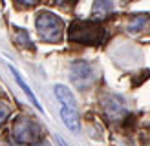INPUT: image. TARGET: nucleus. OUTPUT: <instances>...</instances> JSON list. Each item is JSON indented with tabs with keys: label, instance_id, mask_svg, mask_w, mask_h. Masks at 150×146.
I'll return each instance as SVG.
<instances>
[{
	"label": "nucleus",
	"instance_id": "15",
	"mask_svg": "<svg viewBox=\"0 0 150 146\" xmlns=\"http://www.w3.org/2000/svg\"><path fill=\"white\" fill-rule=\"evenodd\" d=\"M66 2H73V0H55V4H66Z\"/></svg>",
	"mask_w": 150,
	"mask_h": 146
},
{
	"label": "nucleus",
	"instance_id": "6",
	"mask_svg": "<svg viewBox=\"0 0 150 146\" xmlns=\"http://www.w3.org/2000/svg\"><path fill=\"white\" fill-rule=\"evenodd\" d=\"M61 117H62V122H64V126L68 128L70 131H77L81 130V119H79V112L75 108H66L62 106L61 108Z\"/></svg>",
	"mask_w": 150,
	"mask_h": 146
},
{
	"label": "nucleus",
	"instance_id": "12",
	"mask_svg": "<svg viewBox=\"0 0 150 146\" xmlns=\"http://www.w3.org/2000/svg\"><path fill=\"white\" fill-rule=\"evenodd\" d=\"M7 117H9V108L4 106V104H0V126L7 121Z\"/></svg>",
	"mask_w": 150,
	"mask_h": 146
},
{
	"label": "nucleus",
	"instance_id": "13",
	"mask_svg": "<svg viewBox=\"0 0 150 146\" xmlns=\"http://www.w3.org/2000/svg\"><path fill=\"white\" fill-rule=\"evenodd\" d=\"M18 4H24V6H31V4H35V2H39V0H17Z\"/></svg>",
	"mask_w": 150,
	"mask_h": 146
},
{
	"label": "nucleus",
	"instance_id": "2",
	"mask_svg": "<svg viewBox=\"0 0 150 146\" xmlns=\"http://www.w3.org/2000/svg\"><path fill=\"white\" fill-rule=\"evenodd\" d=\"M35 27H37V33H39L40 40H44V42L57 44V42L62 40L64 22L59 18L55 13L40 11L35 18Z\"/></svg>",
	"mask_w": 150,
	"mask_h": 146
},
{
	"label": "nucleus",
	"instance_id": "10",
	"mask_svg": "<svg viewBox=\"0 0 150 146\" xmlns=\"http://www.w3.org/2000/svg\"><path fill=\"white\" fill-rule=\"evenodd\" d=\"M148 22H150V17L148 15H134L132 20L128 22V26H126V29H128L130 33H139V31H143V29L148 26Z\"/></svg>",
	"mask_w": 150,
	"mask_h": 146
},
{
	"label": "nucleus",
	"instance_id": "4",
	"mask_svg": "<svg viewBox=\"0 0 150 146\" xmlns=\"http://www.w3.org/2000/svg\"><path fill=\"white\" fill-rule=\"evenodd\" d=\"M93 79H95V71H93V66L90 62L79 60V62L71 64V80L75 84L84 88V86H88L90 82H92Z\"/></svg>",
	"mask_w": 150,
	"mask_h": 146
},
{
	"label": "nucleus",
	"instance_id": "1",
	"mask_svg": "<svg viewBox=\"0 0 150 146\" xmlns=\"http://www.w3.org/2000/svg\"><path fill=\"white\" fill-rule=\"evenodd\" d=\"M104 27L95 20H75L68 27V39L77 44H86V46H99L103 44Z\"/></svg>",
	"mask_w": 150,
	"mask_h": 146
},
{
	"label": "nucleus",
	"instance_id": "9",
	"mask_svg": "<svg viewBox=\"0 0 150 146\" xmlns=\"http://www.w3.org/2000/svg\"><path fill=\"white\" fill-rule=\"evenodd\" d=\"M9 69H11V73H13V77H15V80H17V84H18V86L22 88V91H24V93L28 95V97H29V100L33 102V106H35L37 110H39V112H42V106H40V102L37 100V97H35V93L31 91V88L28 86V82H26V80H24V79L20 77V73H18L17 69H15L13 66H9Z\"/></svg>",
	"mask_w": 150,
	"mask_h": 146
},
{
	"label": "nucleus",
	"instance_id": "8",
	"mask_svg": "<svg viewBox=\"0 0 150 146\" xmlns=\"http://www.w3.org/2000/svg\"><path fill=\"white\" fill-rule=\"evenodd\" d=\"M55 97L62 102V106L77 110V100H75V95L71 93L70 88H66L64 84H57L55 86Z\"/></svg>",
	"mask_w": 150,
	"mask_h": 146
},
{
	"label": "nucleus",
	"instance_id": "3",
	"mask_svg": "<svg viewBox=\"0 0 150 146\" xmlns=\"http://www.w3.org/2000/svg\"><path fill=\"white\" fill-rule=\"evenodd\" d=\"M39 131H40V128L35 121H31L29 117H20L13 124L11 137L17 144L28 146V144H35V141L39 139Z\"/></svg>",
	"mask_w": 150,
	"mask_h": 146
},
{
	"label": "nucleus",
	"instance_id": "7",
	"mask_svg": "<svg viewBox=\"0 0 150 146\" xmlns=\"http://www.w3.org/2000/svg\"><path fill=\"white\" fill-rule=\"evenodd\" d=\"M114 9V0H93L92 6V18L95 22L104 20Z\"/></svg>",
	"mask_w": 150,
	"mask_h": 146
},
{
	"label": "nucleus",
	"instance_id": "5",
	"mask_svg": "<svg viewBox=\"0 0 150 146\" xmlns=\"http://www.w3.org/2000/svg\"><path fill=\"white\" fill-rule=\"evenodd\" d=\"M104 113H106L110 119H123V117L126 115V106L125 102L119 99V97H110L106 102H104Z\"/></svg>",
	"mask_w": 150,
	"mask_h": 146
},
{
	"label": "nucleus",
	"instance_id": "11",
	"mask_svg": "<svg viewBox=\"0 0 150 146\" xmlns=\"http://www.w3.org/2000/svg\"><path fill=\"white\" fill-rule=\"evenodd\" d=\"M15 42H17L18 46H26V44H29L28 33L24 31V29H17V33H15Z\"/></svg>",
	"mask_w": 150,
	"mask_h": 146
},
{
	"label": "nucleus",
	"instance_id": "14",
	"mask_svg": "<svg viewBox=\"0 0 150 146\" xmlns=\"http://www.w3.org/2000/svg\"><path fill=\"white\" fill-rule=\"evenodd\" d=\"M57 141H59V144H61V146H68V144L64 142V139H62V137H57Z\"/></svg>",
	"mask_w": 150,
	"mask_h": 146
}]
</instances>
